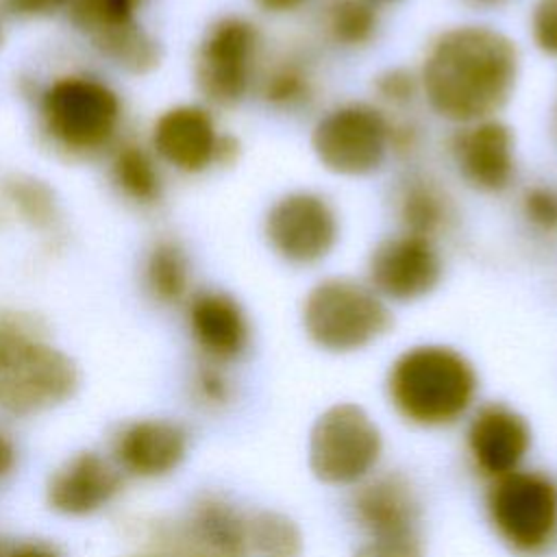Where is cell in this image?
Returning <instances> with one entry per match:
<instances>
[{"label": "cell", "instance_id": "obj_1", "mask_svg": "<svg viewBox=\"0 0 557 557\" xmlns=\"http://www.w3.org/2000/svg\"><path fill=\"white\" fill-rule=\"evenodd\" d=\"M520 57L516 44L485 24H461L431 44L420 87L431 109L450 122L492 117L511 96Z\"/></svg>", "mask_w": 557, "mask_h": 557}, {"label": "cell", "instance_id": "obj_2", "mask_svg": "<svg viewBox=\"0 0 557 557\" xmlns=\"http://www.w3.org/2000/svg\"><path fill=\"white\" fill-rule=\"evenodd\" d=\"M479 389L474 366L444 344L403 350L387 372V396L400 418L418 426H446L463 418Z\"/></svg>", "mask_w": 557, "mask_h": 557}, {"label": "cell", "instance_id": "obj_3", "mask_svg": "<svg viewBox=\"0 0 557 557\" xmlns=\"http://www.w3.org/2000/svg\"><path fill=\"white\" fill-rule=\"evenodd\" d=\"M78 385L74 361L20 324H0V409L35 413L61 405Z\"/></svg>", "mask_w": 557, "mask_h": 557}, {"label": "cell", "instance_id": "obj_4", "mask_svg": "<svg viewBox=\"0 0 557 557\" xmlns=\"http://www.w3.org/2000/svg\"><path fill=\"white\" fill-rule=\"evenodd\" d=\"M392 324L385 300L348 276L318 281L302 302L309 339L329 352H355L376 342Z\"/></svg>", "mask_w": 557, "mask_h": 557}, {"label": "cell", "instance_id": "obj_5", "mask_svg": "<svg viewBox=\"0 0 557 557\" xmlns=\"http://www.w3.org/2000/svg\"><path fill=\"white\" fill-rule=\"evenodd\" d=\"M485 507L496 535L518 555L535 557L557 542V481L540 470L494 479Z\"/></svg>", "mask_w": 557, "mask_h": 557}, {"label": "cell", "instance_id": "obj_6", "mask_svg": "<svg viewBox=\"0 0 557 557\" xmlns=\"http://www.w3.org/2000/svg\"><path fill=\"white\" fill-rule=\"evenodd\" d=\"M383 437L370 413L355 403L324 409L309 433V468L329 485H359L376 468Z\"/></svg>", "mask_w": 557, "mask_h": 557}, {"label": "cell", "instance_id": "obj_7", "mask_svg": "<svg viewBox=\"0 0 557 557\" xmlns=\"http://www.w3.org/2000/svg\"><path fill=\"white\" fill-rule=\"evenodd\" d=\"M41 115L63 148L94 152L113 139L122 107L107 83L94 76H65L44 91Z\"/></svg>", "mask_w": 557, "mask_h": 557}, {"label": "cell", "instance_id": "obj_8", "mask_svg": "<svg viewBox=\"0 0 557 557\" xmlns=\"http://www.w3.org/2000/svg\"><path fill=\"white\" fill-rule=\"evenodd\" d=\"M311 148L329 172L366 176L376 172L392 150V122L381 107L350 100L315 122Z\"/></svg>", "mask_w": 557, "mask_h": 557}, {"label": "cell", "instance_id": "obj_9", "mask_svg": "<svg viewBox=\"0 0 557 557\" xmlns=\"http://www.w3.org/2000/svg\"><path fill=\"white\" fill-rule=\"evenodd\" d=\"M261 37L257 26L237 15L218 20L200 41L196 81L215 104H237L250 89Z\"/></svg>", "mask_w": 557, "mask_h": 557}, {"label": "cell", "instance_id": "obj_10", "mask_svg": "<svg viewBox=\"0 0 557 557\" xmlns=\"http://www.w3.org/2000/svg\"><path fill=\"white\" fill-rule=\"evenodd\" d=\"M263 233L268 246L283 261L313 265L335 248L339 220L333 205L322 194L296 189L272 202L265 213Z\"/></svg>", "mask_w": 557, "mask_h": 557}, {"label": "cell", "instance_id": "obj_11", "mask_svg": "<svg viewBox=\"0 0 557 557\" xmlns=\"http://www.w3.org/2000/svg\"><path fill=\"white\" fill-rule=\"evenodd\" d=\"M442 278V257L429 237L400 233L379 242L368 259V285L394 302L431 294Z\"/></svg>", "mask_w": 557, "mask_h": 557}, {"label": "cell", "instance_id": "obj_12", "mask_svg": "<svg viewBox=\"0 0 557 557\" xmlns=\"http://www.w3.org/2000/svg\"><path fill=\"white\" fill-rule=\"evenodd\" d=\"M144 0H70L72 20L94 46L131 72H146L159 59L157 41L139 26Z\"/></svg>", "mask_w": 557, "mask_h": 557}, {"label": "cell", "instance_id": "obj_13", "mask_svg": "<svg viewBox=\"0 0 557 557\" xmlns=\"http://www.w3.org/2000/svg\"><path fill=\"white\" fill-rule=\"evenodd\" d=\"M450 152L461 178L479 191H503L516 176V141L507 124L485 117L453 135Z\"/></svg>", "mask_w": 557, "mask_h": 557}, {"label": "cell", "instance_id": "obj_14", "mask_svg": "<svg viewBox=\"0 0 557 557\" xmlns=\"http://www.w3.org/2000/svg\"><path fill=\"white\" fill-rule=\"evenodd\" d=\"M466 440L476 470L498 479L522 466L531 448V426L511 407L490 403L472 416Z\"/></svg>", "mask_w": 557, "mask_h": 557}, {"label": "cell", "instance_id": "obj_15", "mask_svg": "<svg viewBox=\"0 0 557 557\" xmlns=\"http://www.w3.org/2000/svg\"><path fill=\"white\" fill-rule=\"evenodd\" d=\"M222 135L211 113L198 104L165 111L152 131V146L163 161L183 172H200L220 161Z\"/></svg>", "mask_w": 557, "mask_h": 557}, {"label": "cell", "instance_id": "obj_16", "mask_svg": "<svg viewBox=\"0 0 557 557\" xmlns=\"http://www.w3.org/2000/svg\"><path fill=\"white\" fill-rule=\"evenodd\" d=\"M352 516L366 537L418 533L420 507L409 483L398 474L368 476L352 496Z\"/></svg>", "mask_w": 557, "mask_h": 557}, {"label": "cell", "instance_id": "obj_17", "mask_svg": "<svg viewBox=\"0 0 557 557\" xmlns=\"http://www.w3.org/2000/svg\"><path fill=\"white\" fill-rule=\"evenodd\" d=\"M187 453L185 431L170 420L148 418L128 424L115 440L117 463L135 476H163L178 468Z\"/></svg>", "mask_w": 557, "mask_h": 557}, {"label": "cell", "instance_id": "obj_18", "mask_svg": "<svg viewBox=\"0 0 557 557\" xmlns=\"http://www.w3.org/2000/svg\"><path fill=\"white\" fill-rule=\"evenodd\" d=\"M120 490L117 470L96 453H81L59 468L48 483V503L67 516H87Z\"/></svg>", "mask_w": 557, "mask_h": 557}, {"label": "cell", "instance_id": "obj_19", "mask_svg": "<svg viewBox=\"0 0 557 557\" xmlns=\"http://www.w3.org/2000/svg\"><path fill=\"white\" fill-rule=\"evenodd\" d=\"M194 339L213 361L237 359L250 339L248 318L242 305L224 292H200L189 305Z\"/></svg>", "mask_w": 557, "mask_h": 557}, {"label": "cell", "instance_id": "obj_20", "mask_svg": "<svg viewBox=\"0 0 557 557\" xmlns=\"http://www.w3.org/2000/svg\"><path fill=\"white\" fill-rule=\"evenodd\" d=\"M189 533L202 553L215 557H242L248 548V520L226 500L207 496L196 503Z\"/></svg>", "mask_w": 557, "mask_h": 557}, {"label": "cell", "instance_id": "obj_21", "mask_svg": "<svg viewBox=\"0 0 557 557\" xmlns=\"http://www.w3.org/2000/svg\"><path fill=\"white\" fill-rule=\"evenodd\" d=\"M398 218L405 233L433 239L448 218L450 205L446 194L426 176H411L403 183L398 194Z\"/></svg>", "mask_w": 557, "mask_h": 557}, {"label": "cell", "instance_id": "obj_22", "mask_svg": "<svg viewBox=\"0 0 557 557\" xmlns=\"http://www.w3.org/2000/svg\"><path fill=\"white\" fill-rule=\"evenodd\" d=\"M322 22L326 35L344 48L366 46L379 30L376 7L363 0H329Z\"/></svg>", "mask_w": 557, "mask_h": 557}, {"label": "cell", "instance_id": "obj_23", "mask_svg": "<svg viewBox=\"0 0 557 557\" xmlns=\"http://www.w3.org/2000/svg\"><path fill=\"white\" fill-rule=\"evenodd\" d=\"M263 100L278 111H296L313 98V78L305 61L285 57L261 81Z\"/></svg>", "mask_w": 557, "mask_h": 557}, {"label": "cell", "instance_id": "obj_24", "mask_svg": "<svg viewBox=\"0 0 557 557\" xmlns=\"http://www.w3.org/2000/svg\"><path fill=\"white\" fill-rule=\"evenodd\" d=\"M248 548L257 557H300L302 535L285 513L259 511L248 520Z\"/></svg>", "mask_w": 557, "mask_h": 557}, {"label": "cell", "instance_id": "obj_25", "mask_svg": "<svg viewBox=\"0 0 557 557\" xmlns=\"http://www.w3.org/2000/svg\"><path fill=\"white\" fill-rule=\"evenodd\" d=\"M189 283V263L185 252L172 244L161 242L152 248L146 261V285L161 302H176Z\"/></svg>", "mask_w": 557, "mask_h": 557}, {"label": "cell", "instance_id": "obj_26", "mask_svg": "<svg viewBox=\"0 0 557 557\" xmlns=\"http://www.w3.org/2000/svg\"><path fill=\"white\" fill-rule=\"evenodd\" d=\"M115 183L135 200L150 202L159 196L161 178L150 154L137 146H124L113 161Z\"/></svg>", "mask_w": 557, "mask_h": 557}, {"label": "cell", "instance_id": "obj_27", "mask_svg": "<svg viewBox=\"0 0 557 557\" xmlns=\"http://www.w3.org/2000/svg\"><path fill=\"white\" fill-rule=\"evenodd\" d=\"M374 94L387 107H407L416 100L420 87V76L403 65L387 67L374 76Z\"/></svg>", "mask_w": 557, "mask_h": 557}, {"label": "cell", "instance_id": "obj_28", "mask_svg": "<svg viewBox=\"0 0 557 557\" xmlns=\"http://www.w3.org/2000/svg\"><path fill=\"white\" fill-rule=\"evenodd\" d=\"M522 215L540 233H557V187L531 185L522 194Z\"/></svg>", "mask_w": 557, "mask_h": 557}, {"label": "cell", "instance_id": "obj_29", "mask_svg": "<svg viewBox=\"0 0 557 557\" xmlns=\"http://www.w3.org/2000/svg\"><path fill=\"white\" fill-rule=\"evenodd\" d=\"M352 557H422V540L420 533L366 537Z\"/></svg>", "mask_w": 557, "mask_h": 557}, {"label": "cell", "instance_id": "obj_30", "mask_svg": "<svg viewBox=\"0 0 557 557\" xmlns=\"http://www.w3.org/2000/svg\"><path fill=\"white\" fill-rule=\"evenodd\" d=\"M531 37L542 52L557 57V0H535L531 11Z\"/></svg>", "mask_w": 557, "mask_h": 557}, {"label": "cell", "instance_id": "obj_31", "mask_svg": "<svg viewBox=\"0 0 557 557\" xmlns=\"http://www.w3.org/2000/svg\"><path fill=\"white\" fill-rule=\"evenodd\" d=\"M196 389H198V396L209 405H222L231 396L226 376L218 368H211V366H207L198 372Z\"/></svg>", "mask_w": 557, "mask_h": 557}, {"label": "cell", "instance_id": "obj_32", "mask_svg": "<svg viewBox=\"0 0 557 557\" xmlns=\"http://www.w3.org/2000/svg\"><path fill=\"white\" fill-rule=\"evenodd\" d=\"M0 557H61L59 550L48 542H17L9 544L0 537Z\"/></svg>", "mask_w": 557, "mask_h": 557}, {"label": "cell", "instance_id": "obj_33", "mask_svg": "<svg viewBox=\"0 0 557 557\" xmlns=\"http://www.w3.org/2000/svg\"><path fill=\"white\" fill-rule=\"evenodd\" d=\"M65 4L70 0H7V7L17 15H46Z\"/></svg>", "mask_w": 557, "mask_h": 557}, {"label": "cell", "instance_id": "obj_34", "mask_svg": "<svg viewBox=\"0 0 557 557\" xmlns=\"http://www.w3.org/2000/svg\"><path fill=\"white\" fill-rule=\"evenodd\" d=\"M15 459H17V455H15L13 442L9 440V435H4V433L0 431V481L13 470Z\"/></svg>", "mask_w": 557, "mask_h": 557}, {"label": "cell", "instance_id": "obj_35", "mask_svg": "<svg viewBox=\"0 0 557 557\" xmlns=\"http://www.w3.org/2000/svg\"><path fill=\"white\" fill-rule=\"evenodd\" d=\"M309 0H255V4L268 13H292L307 4Z\"/></svg>", "mask_w": 557, "mask_h": 557}, {"label": "cell", "instance_id": "obj_36", "mask_svg": "<svg viewBox=\"0 0 557 557\" xmlns=\"http://www.w3.org/2000/svg\"><path fill=\"white\" fill-rule=\"evenodd\" d=\"M152 557H215L209 553H196V555H152Z\"/></svg>", "mask_w": 557, "mask_h": 557}, {"label": "cell", "instance_id": "obj_37", "mask_svg": "<svg viewBox=\"0 0 557 557\" xmlns=\"http://www.w3.org/2000/svg\"><path fill=\"white\" fill-rule=\"evenodd\" d=\"M363 2H368L372 7H379V4H394V2H400V0H363Z\"/></svg>", "mask_w": 557, "mask_h": 557}, {"label": "cell", "instance_id": "obj_38", "mask_svg": "<svg viewBox=\"0 0 557 557\" xmlns=\"http://www.w3.org/2000/svg\"><path fill=\"white\" fill-rule=\"evenodd\" d=\"M476 2H498V0H476Z\"/></svg>", "mask_w": 557, "mask_h": 557}]
</instances>
